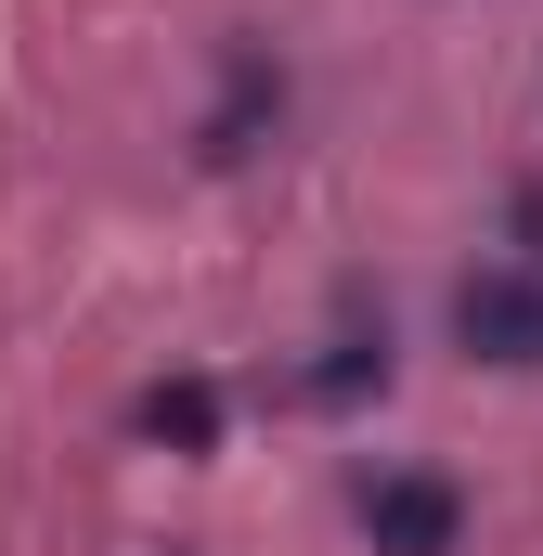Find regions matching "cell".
Here are the masks:
<instances>
[{"label": "cell", "mask_w": 543, "mask_h": 556, "mask_svg": "<svg viewBox=\"0 0 543 556\" xmlns=\"http://www.w3.org/2000/svg\"><path fill=\"white\" fill-rule=\"evenodd\" d=\"M363 531H376V556H453L466 544V492L440 466H389V479H363Z\"/></svg>", "instance_id": "1"}, {"label": "cell", "mask_w": 543, "mask_h": 556, "mask_svg": "<svg viewBox=\"0 0 543 556\" xmlns=\"http://www.w3.org/2000/svg\"><path fill=\"white\" fill-rule=\"evenodd\" d=\"M453 337H466L479 363L531 376L543 363V273H518V260H505V273H466L453 285Z\"/></svg>", "instance_id": "2"}, {"label": "cell", "mask_w": 543, "mask_h": 556, "mask_svg": "<svg viewBox=\"0 0 543 556\" xmlns=\"http://www.w3.org/2000/svg\"><path fill=\"white\" fill-rule=\"evenodd\" d=\"M130 427L168 440V453H220V389H207V376H155V389L130 402Z\"/></svg>", "instance_id": "3"}, {"label": "cell", "mask_w": 543, "mask_h": 556, "mask_svg": "<svg viewBox=\"0 0 543 556\" xmlns=\"http://www.w3.org/2000/svg\"><path fill=\"white\" fill-rule=\"evenodd\" d=\"M260 117H285V65H272V52H233V91H220V117H207V155L233 168V155L260 142Z\"/></svg>", "instance_id": "4"}, {"label": "cell", "mask_w": 543, "mask_h": 556, "mask_svg": "<svg viewBox=\"0 0 543 556\" xmlns=\"http://www.w3.org/2000/svg\"><path fill=\"white\" fill-rule=\"evenodd\" d=\"M363 389H389V337H337L311 363V402H363Z\"/></svg>", "instance_id": "5"}, {"label": "cell", "mask_w": 543, "mask_h": 556, "mask_svg": "<svg viewBox=\"0 0 543 556\" xmlns=\"http://www.w3.org/2000/svg\"><path fill=\"white\" fill-rule=\"evenodd\" d=\"M518 233H531V260H518V273H543V194H518Z\"/></svg>", "instance_id": "6"}]
</instances>
